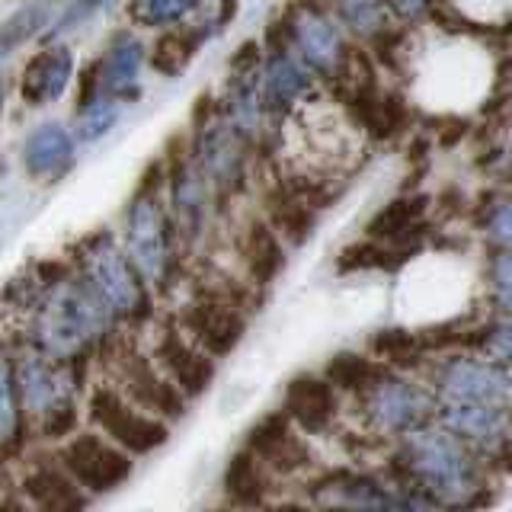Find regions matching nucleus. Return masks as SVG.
<instances>
[{
	"mask_svg": "<svg viewBox=\"0 0 512 512\" xmlns=\"http://www.w3.org/2000/svg\"><path fill=\"white\" fill-rule=\"evenodd\" d=\"M100 301L77 282L58 285L39 311V336L52 352H74L100 330Z\"/></svg>",
	"mask_w": 512,
	"mask_h": 512,
	"instance_id": "1",
	"label": "nucleus"
},
{
	"mask_svg": "<svg viewBox=\"0 0 512 512\" xmlns=\"http://www.w3.org/2000/svg\"><path fill=\"white\" fill-rule=\"evenodd\" d=\"M410 468L439 493L471 490V464L445 436H416L410 442Z\"/></svg>",
	"mask_w": 512,
	"mask_h": 512,
	"instance_id": "2",
	"label": "nucleus"
},
{
	"mask_svg": "<svg viewBox=\"0 0 512 512\" xmlns=\"http://www.w3.org/2000/svg\"><path fill=\"white\" fill-rule=\"evenodd\" d=\"M128 250L148 279H164L167 272V218L157 199L138 196L128 215Z\"/></svg>",
	"mask_w": 512,
	"mask_h": 512,
	"instance_id": "3",
	"label": "nucleus"
},
{
	"mask_svg": "<svg viewBox=\"0 0 512 512\" xmlns=\"http://www.w3.org/2000/svg\"><path fill=\"white\" fill-rule=\"evenodd\" d=\"M93 416L112 439L122 442L125 448H132V452H151V448H157L167 439L164 426L148 420V416L132 410L128 404H122L112 391H100L93 397Z\"/></svg>",
	"mask_w": 512,
	"mask_h": 512,
	"instance_id": "4",
	"label": "nucleus"
},
{
	"mask_svg": "<svg viewBox=\"0 0 512 512\" xmlns=\"http://www.w3.org/2000/svg\"><path fill=\"white\" fill-rule=\"evenodd\" d=\"M64 464H68L71 474L90 490H109L122 484L128 477V468H132V461L122 452H116V448L96 436L77 439L68 452H64Z\"/></svg>",
	"mask_w": 512,
	"mask_h": 512,
	"instance_id": "5",
	"label": "nucleus"
},
{
	"mask_svg": "<svg viewBox=\"0 0 512 512\" xmlns=\"http://www.w3.org/2000/svg\"><path fill=\"white\" fill-rule=\"evenodd\" d=\"M445 400H474V404L506 407L512 400V381L493 365L480 362H455L442 375Z\"/></svg>",
	"mask_w": 512,
	"mask_h": 512,
	"instance_id": "6",
	"label": "nucleus"
},
{
	"mask_svg": "<svg viewBox=\"0 0 512 512\" xmlns=\"http://www.w3.org/2000/svg\"><path fill=\"white\" fill-rule=\"evenodd\" d=\"M90 276H93L96 288H100L103 301L112 304L116 311H122V314L141 311V304H144L141 285H138L132 266H128V260L119 250L96 247L90 253Z\"/></svg>",
	"mask_w": 512,
	"mask_h": 512,
	"instance_id": "7",
	"label": "nucleus"
},
{
	"mask_svg": "<svg viewBox=\"0 0 512 512\" xmlns=\"http://www.w3.org/2000/svg\"><path fill=\"white\" fill-rule=\"evenodd\" d=\"M426 397L407 381H388L372 394V416L394 432L416 429L426 420Z\"/></svg>",
	"mask_w": 512,
	"mask_h": 512,
	"instance_id": "8",
	"label": "nucleus"
},
{
	"mask_svg": "<svg viewBox=\"0 0 512 512\" xmlns=\"http://www.w3.org/2000/svg\"><path fill=\"white\" fill-rule=\"evenodd\" d=\"M71 71H74V58L68 48H52V52L39 55L26 68V77H23L26 103H32V106L55 103L58 96L68 90Z\"/></svg>",
	"mask_w": 512,
	"mask_h": 512,
	"instance_id": "9",
	"label": "nucleus"
},
{
	"mask_svg": "<svg viewBox=\"0 0 512 512\" xmlns=\"http://www.w3.org/2000/svg\"><path fill=\"white\" fill-rule=\"evenodd\" d=\"M285 410L308 432H320L330 426L336 413V400H333L330 384L317 378H298L292 381V388L285 394Z\"/></svg>",
	"mask_w": 512,
	"mask_h": 512,
	"instance_id": "10",
	"label": "nucleus"
},
{
	"mask_svg": "<svg viewBox=\"0 0 512 512\" xmlns=\"http://www.w3.org/2000/svg\"><path fill=\"white\" fill-rule=\"evenodd\" d=\"M74 144L61 125L48 122L39 132H32L26 141V170L32 176H55L71 164Z\"/></svg>",
	"mask_w": 512,
	"mask_h": 512,
	"instance_id": "11",
	"label": "nucleus"
},
{
	"mask_svg": "<svg viewBox=\"0 0 512 512\" xmlns=\"http://www.w3.org/2000/svg\"><path fill=\"white\" fill-rule=\"evenodd\" d=\"M189 327L212 352H228L240 340V317L221 301H202L189 314Z\"/></svg>",
	"mask_w": 512,
	"mask_h": 512,
	"instance_id": "12",
	"label": "nucleus"
},
{
	"mask_svg": "<svg viewBox=\"0 0 512 512\" xmlns=\"http://www.w3.org/2000/svg\"><path fill=\"white\" fill-rule=\"evenodd\" d=\"M292 32H295V42L301 45L304 58H308L314 68L330 71L336 58H340V36H336V29L320 13H314V10L298 13Z\"/></svg>",
	"mask_w": 512,
	"mask_h": 512,
	"instance_id": "13",
	"label": "nucleus"
},
{
	"mask_svg": "<svg viewBox=\"0 0 512 512\" xmlns=\"http://www.w3.org/2000/svg\"><path fill=\"white\" fill-rule=\"evenodd\" d=\"M250 445L256 455H263L269 464H276L279 471H292L298 468V464H304V445L288 432L285 420L282 416H269V420H263L260 426L253 429L250 436Z\"/></svg>",
	"mask_w": 512,
	"mask_h": 512,
	"instance_id": "14",
	"label": "nucleus"
},
{
	"mask_svg": "<svg viewBox=\"0 0 512 512\" xmlns=\"http://www.w3.org/2000/svg\"><path fill=\"white\" fill-rule=\"evenodd\" d=\"M160 359H164V365L170 368V375L176 378V384H180V388L189 391V394L205 391V384L212 381V375H215L212 362H208L205 356H199L196 349H189L180 336H167L164 346H160Z\"/></svg>",
	"mask_w": 512,
	"mask_h": 512,
	"instance_id": "15",
	"label": "nucleus"
},
{
	"mask_svg": "<svg viewBox=\"0 0 512 512\" xmlns=\"http://www.w3.org/2000/svg\"><path fill=\"white\" fill-rule=\"evenodd\" d=\"M202 160L205 170L215 176L218 183H234V176L240 173V154L231 125L215 122L202 132Z\"/></svg>",
	"mask_w": 512,
	"mask_h": 512,
	"instance_id": "16",
	"label": "nucleus"
},
{
	"mask_svg": "<svg viewBox=\"0 0 512 512\" xmlns=\"http://www.w3.org/2000/svg\"><path fill=\"white\" fill-rule=\"evenodd\" d=\"M442 420L464 436H490L503 420V407L474 404V400H445Z\"/></svg>",
	"mask_w": 512,
	"mask_h": 512,
	"instance_id": "17",
	"label": "nucleus"
},
{
	"mask_svg": "<svg viewBox=\"0 0 512 512\" xmlns=\"http://www.w3.org/2000/svg\"><path fill=\"white\" fill-rule=\"evenodd\" d=\"M308 87V77L298 68V64L288 58V55H276L269 61V71H266V96L272 106H288L295 103L298 96Z\"/></svg>",
	"mask_w": 512,
	"mask_h": 512,
	"instance_id": "18",
	"label": "nucleus"
},
{
	"mask_svg": "<svg viewBox=\"0 0 512 512\" xmlns=\"http://www.w3.org/2000/svg\"><path fill=\"white\" fill-rule=\"evenodd\" d=\"M426 208V199L423 196H410V199H394L391 205H384L381 212L372 218V224H368V234H372L375 240H388V237H400L407 234L416 218L423 215Z\"/></svg>",
	"mask_w": 512,
	"mask_h": 512,
	"instance_id": "19",
	"label": "nucleus"
},
{
	"mask_svg": "<svg viewBox=\"0 0 512 512\" xmlns=\"http://www.w3.org/2000/svg\"><path fill=\"white\" fill-rule=\"evenodd\" d=\"M247 263L256 282H269L282 269V247L266 224H253L247 237Z\"/></svg>",
	"mask_w": 512,
	"mask_h": 512,
	"instance_id": "20",
	"label": "nucleus"
},
{
	"mask_svg": "<svg viewBox=\"0 0 512 512\" xmlns=\"http://www.w3.org/2000/svg\"><path fill=\"white\" fill-rule=\"evenodd\" d=\"M138 68H141V45L138 42H119L106 58L103 87L109 93H119L125 87H132L135 77H138Z\"/></svg>",
	"mask_w": 512,
	"mask_h": 512,
	"instance_id": "21",
	"label": "nucleus"
},
{
	"mask_svg": "<svg viewBox=\"0 0 512 512\" xmlns=\"http://www.w3.org/2000/svg\"><path fill=\"white\" fill-rule=\"evenodd\" d=\"M20 381H23V394L26 404L36 410H55L58 400V384L52 378V372L39 362V359H26L20 368Z\"/></svg>",
	"mask_w": 512,
	"mask_h": 512,
	"instance_id": "22",
	"label": "nucleus"
},
{
	"mask_svg": "<svg viewBox=\"0 0 512 512\" xmlns=\"http://www.w3.org/2000/svg\"><path fill=\"white\" fill-rule=\"evenodd\" d=\"M45 13H48V4H36L10 16V20L0 26V58L16 52L26 39L36 36L39 26H45Z\"/></svg>",
	"mask_w": 512,
	"mask_h": 512,
	"instance_id": "23",
	"label": "nucleus"
},
{
	"mask_svg": "<svg viewBox=\"0 0 512 512\" xmlns=\"http://www.w3.org/2000/svg\"><path fill=\"white\" fill-rule=\"evenodd\" d=\"M29 496L45 509H74L80 506V496L68 487V480H61L52 471H42L36 477H29Z\"/></svg>",
	"mask_w": 512,
	"mask_h": 512,
	"instance_id": "24",
	"label": "nucleus"
},
{
	"mask_svg": "<svg viewBox=\"0 0 512 512\" xmlns=\"http://www.w3.org/2000/svg\"><path fill=\"white\" fill-rule=\"evenodd\" d=\"M327 378L333 384H340V388H352V391H359V388H368L375 378H378V368L362 359V356H352V352H340L330 365H327Z\"/></svg>",
	"mask_w": 512,
	"mask_h": 512,
	"instance_id": "25",
	"label": "nucleus"
},
{
	"mask_svg": "<svg viewBox=\"0 0 512 512\" xmlns=\"http://www.w3.org/2000/svg\"><path fill=\"white\" fill-rule=\"evenodd\" d=\"M224 484H228V493L234 496L237 503H256V500H260V490H263L260 471H256V461L250 455H237L231 461Z\"/></svg>",
	"mask_w": 512,
	"mask_h": 512,
	"instance_id": "26",
	"label": "nucleus"
},
{
	"mask_svg": "<svg viewBox=\"0 0 512 512\" xmlns=\"http://www.w3.org/2000/svg\"><path fill=\"white\" fill-rule=\"evenodd\" d=\"M372 349L378 356H384L388 362H404V365H416L420 359V340L407 330H381L372 336Z\"/></svg>",
	"mask_w": 512,
	"mask_h": 512,
	"instance_id": "27",
	"label": "nucleus"
},
{
	"mask_svg": "<svg viewBox=\"0 0 512 512\" xmlns=\"http://www.w3.org/2000/svg\"><path fill=\"white\" fill-rule=\"evenodd\" d=\"M176 208H180L183 228L189 234H196L199 218H202V192H199V183H196V176H192V173L176 176Z\"/></svg>",
	"mask_w": 512,
	"mask_h": 512,
	"instance_id": "28",
	"label": "nucleus"
},
{
	"mask_svg": "<svg viewBox=\"0 0 512 512\" xmlns=\"http://www.w3.org/2000/svg\"><path fill=\"white\" fill-rule=\"evenodd\" d=\"M394 250L388 247H378V244H356L343 250V260H340V272H356V269H388L394 266Z\"/></svg>",
	"mask_w": 512,
	"mask_h": 512,
	"instance_id": "29",
	"label": "nucleus"
},
{
	"mask_svg": "<svg viewBox=\"0 0 512 512\" xmlns=\"http://www.w3.org/2000/svg\"><path fill=\"white\" fill-rule=\"evenodd\" d=\"M119 119V106L116 103H93L84 116H80L77 122V138L80 141H96V138H103L112 125H116Z\"/></svg>",
	"mask_w": 512,
	"mask_h": 512,
	"instance_id": "30",
	"label": "nucleus"
},
{
	"mask_svg": "<svg viewBox=\"0 0 512 512\" xmlns=\"http://www.w3.org/2000/svg\"><path fill=\"white\" fill-rule=\"evenodd\" d=\"M192 0H138L135 7V20L148 23V26H164L180 20V16L189 10Z\"/></svg>",
	"mask_w": 512,
	"mask_h": 512,
	"instance_id": "31",
	"label": "nucleus"
},
{
	"mask_svg": "<svg viewBox=\"0 0 512 512\" xmlns=\"http://www.w3.org/2000/svg\"><path fill=\"white\" fill-rule=\"evenodd\" d=\"M276 221H279V228L295 240V244H298V240L308 237L311 224H314V218H311V212H308V205H301V202H285V205L279 208Z\"/></svg>",
	"mask_w": 512,
	"mask_h": 512,
	"instance_id": "32",
	"label": "nucleus"
},
{
	"mask_svg": "<svg viewBox=\"0 0 512 512\" xmlns=\"http://www.w3.org/2000/svg\"><path fill=\"white\" fill-rule=\"evenodd\" d=\"M16 429V400H13V372L7 359H0V439L13 436Z\"/></svg>",
	"mask_w": 512,
	"mask_h": 512,
	"instance_id": "33",
	"label": "nucleus"
},
{
	"mask_svg": "<svg viewBox=\"0 0 512 512\" xmlns=\"http://www.w3.org/2000/svg\"><path fill=\"white\" fill-rule=\"evenodd\" d=\"M336 7L359 32H372L378 23V0H336Z\"/></svg>",
	"mask_w": 512,
	"mask_h": 512,
	"instance_id": "34",
	"label": "nucleus"
},
{
	"mask_svg": "<svg viewBox=\"0 0 512 512\" xmlns=\"http://www.w3.org/2000/svg\"><path fill=\"white\" fill-rule=\"evenodd\" d=\"M106 4H109V0H77V4L55 23V29H74L77 23L90 20V16H93L96 10H103Z\"/></svg>",
	"mask_w": 512,
	"mask_h": 512,
	"instance_id": "35",
	"label": "nucleus"
},
{
	"mask_svg": "<svg viewBox=\"0 0 512 512\" xmlns=\"http://www.w3.org/2000/svg\"><path fill=\"white\" fill-rule=\"evenodd\" d=\"M490 231H493L496 240H500V244H512V202L496 208V215L490 221Z\"/></svg>",
	"mask_w": 512,
	"mask_h": 512,
	"instance_id": "36",
	"label": "nucleus"
},
{
	"mask_svg": "<svg viewBox=\"0 0 512 512\" xmlns=\"http://www.w3.org/2000/svg\"><path fill=\"white\" fill-rule=\"evenodd\" d=\"M496 288H500V298L506 308H512V253L496 260Z\"/></svg>",
	"mask_w": 512,
	"mask_h": 512,
	"instance_id": "37",
	"label": "nucleus"
},
{
	"mask_svg": "<svg viewBox=\"0 0 512 512\" xmlns=\"http://www.w3.org/2000/svg\"><path fill=\"white\" fill-rule=\"evenodd\" d=\"M493 349L500 352L503 359H512V327H500L493 336H490Z\"/></svg>",
	"mask_w": 512,
	"mask_h": 512,
	"instance_id": "38",
	"label": "nucleus"
},
{
	"mask_svg": "<svg viewBox=\"0 0 512 512\" xmlns=\"http://www.w3.org/2000/svg\"><path fill=\"white\" fill-rule=\"evenodd\" d=\"M0 103H4V93H0Z\"/></svg>",
	"mask_w": 512,
	"mask_h": 512,
	"instance_id": "39",
	"label": "nucleus"
}]
</instances>
